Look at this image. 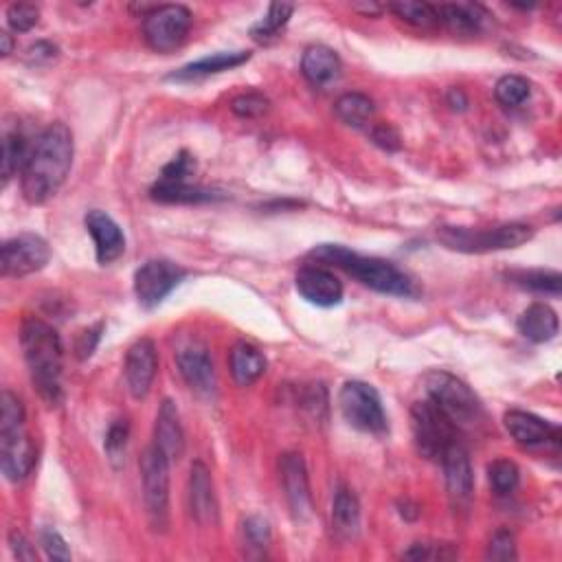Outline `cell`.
Wrapping results in <instances>:
<instances>
[{"instance_id": "6da1fadb", "label": "cell", "mask_w": 562, "mask_h": 562, "mask_svg": "<svg viewBox=\"0 0 562 562\" xmlns=\"http://www.w3.org/2000/svg\"><path fill=\"white\" fill-rule=\"evenodd\" d=\"M75 154L73 132L64 123H51L31 145L29 161L22 170V196L31 205H42L58 194L71 172Z\"/></svg>"}, {"instance_id": "7a4b0ae2", "label": "cell", "mask_w": 562, "mask_h": 562, "mask_svg": "<svg viewBox=\"0 0 562 562\" xmlns=\"http://www.w3.org/2000/svg\"><path fill=\"white\" fill-rule=\"evenodd\" d=\"M22 354L31 374V382L40 398L49 407H58L62 402V361L64 347L58 330L38 317H27L20 330Z\"/></svg>"}, {"instance_id": "3957f363", "label": "cell", "mask_w": 562, "mask_h": 562, "mask_svg": "<svg viewBox=\"0 0 562 562\" xmlns=\"http://www.w3.org/2000/svg\"><path fill=\"white\" fill-rule=\"evenodd\" d=\"M310 257L317 262H325L341 268V271L361 281L363 286L380 292V295H391V297L418 295V288H415L413 279L404 271H400L396 264L380 260V257L358 255L350 249H345L341 244H321L317 249L310 251Z\"/></svg>"}, {"instance_id": "277c9868", "label": "cell", "mask_w": 562, "mask_h": 562, "mask_svg": "<svg viewBox=\"0 0 562 562\" xmlns=\"http://www.w3.org/2000/svg\"><path fill=\"white\" fill-rule=\"evenodd\" d=\"M534 238V229L523 222H508L499 227L488 229H470V227H440L437 229V240L444 244L448 251L481 255V253H497L519 249Z\"/></svg>"}, {"instance_id": "5b68a950", "label": "cell", "mask_w": 562, "mask_h": 562, "mask_svg": "<svg viewBox=\"0 0 562 562\" xmlns=\"http://www.w3.org/2000/svg\"><path fill=\"white\" fill-rule=\"evenodd\" d=\"M426 393L457 429H470L483 420V404L464 380L448 372H431L424 378Z\"/></svg>"}, {"instance_id": "8992f818", "label": "cell", "mask_w": 562, "mask_h": 562, "mask_svg": "<svg viewBox=\"0 0 562 562\" xmlns=\"http://www.w3.org/2000/svg\"><path fill=\"white\" fill-rule=\"evenodd\" d=\"M170 464L156 446L145 448L139 462L145 512L154 532H165L170 525Z\"/></svg>"}, {"instance_id": "52a82bcc", "label": "cell", "mask_w": 562, "mask_h": 562, "mask_svg": "<svg viewBox=\"0 0 562 562\" xmlns=\"http://www.w3.org/2000/svg\"><path fill=\"white\" fill-rule=\"evenodd\" d=\"M411 429L415 446L426 459L442 462L444 453L457 442V426L429 398L411 407Z\"/></svg>"}, {"instance_id": "ba28073f", "label": "cell", "mask_w": 562, "mask_h": 562, "mask_svg": "<svg viewBox=\"0 0 562 562\" xmlns=\"http://www.w3.org/2000/svg\"><path fill=\"white\" fill-rule=\"evenodd\" d=\"M339 407L345 422L361 433H387V413L382 409L378 391L361 380L345 382L339 393Z\"/></svg>"}, {"instance_id": "9c48e42d", "label": "cell", "mask_w": 562, "mask_h": 562, "mask_svg": "<svg viewBox=\"0 0 562 562\" xmlns=\"http://www.w3.org/2000/svg\"><path fill=\"white\" fill-rule=\"evenodd\" d=\"M191 11L183 5H156L143 16V38L156 53H172L187 40Z\"/></svg>"}, {"instance_id": "30bf717a", "label": "cell", "mask_w": 562, "mask_h": 562, "mask_svg": "<svg viewBox=\"0 0 562 562\" xmlns=\"http://www.w3.org/2000/svg\"><path fill=\"white\" fill-rule=\"evenodd\" d=\"M187 271L170 260H150L134 273V295L143 308H156L185 279Z\"/></svg>"}, {"instance_id": "8fae6325", "label": "cell", "mask_w": 562, "mask_h": 562, "mask_svg": "<svg viewBox=\"0 0 562 562\" xmlns=\"http://www.w3.org/2000/svg\"><path fill=\"white\" fill-rule=\"evenodd\" d=\"M51 260V249L44 238L36 233H20L3 244V275L27 277L42 271Z\"/></svg>"}, {"instance_id": "7c38bea8", "label": "cell", "mask_w": 562, "mask_h": 562, "mask_svg": "<svg viewBox=\"0 0 562 562\" xmlns=\"http://www.w3.org/2000/svg\"><path fill=\"white\" fill-rule=\"evenodd\" d=\"M176 365L178 372L185 378L191 391L198 396H213L218 387L216 367L209 356V350L198 341H189L176 350Z\"/></svg>"}, {"instance_id": "4fadbf2b", "label": "cell", "mask_w": 562, "mask_h": 562, "mask_svg": "<svg viewBox=\"0 0 562 562\" xmlns=\"http://www.w3.org/2000/svg\"><path fill=\"white\" fill-rule=\"evenodd\" d=\"M279 477L284 486L290 512L297 521H306L312 514V494L308 468L299 453H284L279 459Z\"/></svg>"}, {"instance_id": "5bb4252c", "label": "cell", "mask_w": 562, "mask_h": 562, "mask_svg": "<svg viewBox=\"0 0 562 562\" xmlns=\"http://www.w3.org/2000/svg\"><path fill=\"white\" fill-rule=\"evenodd\" d=\"M0 466L9 481H22L36 466V446L25 433V426L0 429Z\"/></svg>"}, {"instance_id": "9a60e30c", "label": "cell", "mask_w": 562, "mask_h": 562, "mask_svg": "<svg viewBox=\"0 0 562 562\" xmlns=\"http://www.w3.org/2000/svg\"><path fill=\"white\" fill-rule=\"evenodd\" d=\"M448 499L455 512H466L472 503V490H475V477H472V466L468 451L462 442H455L442 457Z\"/></svg>"}, {"instance_id": "2e32d148", "label": "cell", "mask_w": 562, "mask_h": 562, "mask_svg": "<svg viewBox=\"0 0 562 562\" xmlns=\"http://www.w3.org/2000/svg\"><path fill=\"white\" fill-rule=\"evenodd\" d=\"M505 429L512 435V440L523 448H558L560 446V429L556 424L538 418L527 411H508L505 413Z\"/></svg>"}, {"instance_id": "e0dca14e", "label": "cell", "mask_w": 562, "mask_h": 562, "mask_svg": "<svg viewBox=\"0 0 562 562\" xmlns=\"http://www.w3.org/2000/svg\"><path fill=\"white\" fill-rule=\"evenodd\" d=\"M156 369H159V354H156L154 341L139 339L128 350L126 365H123L126 385L134 400H143L148 396L152 389V382L156 378Z\"/></svg>"}, {"instance_id": "ac0fdd59", "label": "cell", "mask_w": 562, "mask_h": 562, "mask_svg": "<svg viewBox=\"0 0 562 562\" xmlns=\"http://www.w3.org/2000/svg\"><path fill=\"white\" fill-rule=\"evenodd\" d=\"M295 284L299 295L312 306L334 308L343 301V284L323 266H303L297 273Z\"/></svg>"}, {"instance_id": "d6986e66", "label": "cell", "mask_w": 562, "mask_h": 562, "mask_svg": "<svg viewBox=\"0 0 562 562\" xmlns=\"http://www.w3.org/2000/svg\"><path fill=\"white\" fill-rule=\"evenodd\" d=\"M189 510L196 523L202 527H216L220 521V508L213 490L209 468L202 462H194L189 470Z\"/></svg>"}, {"instance_id": "ffe728a7", "label": "cell", "mask_w": 562, "mask_h": 562, "mask_svg": "<svg viewBox=\"0 0 562 562\" xmlns=\"http://www.w3.org/2000/svg\"><path fill=\"white\" fill-rule=\"evenodd\" d=\"M86 229L91 233L97 251L99 264H112L126 253V235H123L119 224L112 220L106 211L93 209L86 213Z\"/></svg>"}, {"instance_id": "44dd1931", "label": "cell", "mask_w": 562, "mask_h": 562, "mask_svg": "<svg viewBox=\"0 0 562 562\" xmlns=\"http://www.w3.org/2000/svg\"><path fill=\"white\" fill-rule=\"evenodd\" d=\"M154 446L163 451V455L176 462L185 453V431L181 424V413L172 400H163L159 415L154 424Z\"/></svg>"}, {"instance_id": "7402d4cb", "label": "cell", "mask_w": 562, "mask_h": 562, "mask_svg": "<svg viewBox=\"0 0 562 562\" xmlns=\"http://www.w3.org/2000/svg\"><path fill=\"white\" fill-rule=\"evenodd\" d=\"M251 60V53L249 51H220V53H213L207 55V58L191 62L183 69H178L176 73H172L167 80H174V82H198V80H205L209 75H218L224 71H231V69H238L244 62Z\"/></svg>"}, {"instance_id": "603a6c76", "label": "cell", "mask_w": 562, "mask_h": 562, "mask_svg": "<svg viewBox=\"0 0 562 562\" xmlns=\"http://www.w3.org/2000/svg\"><path fill=\"white\" fill-rule=\"evenodd\" d=\"M301 73L312 86H328L339 80L341 75V58L330 47L312 44L303 51Z\"/></svg>"}, {"instance_id": "cb8c5ba5", "label": "cell", "mask_w": 562, "mask_h": 562, "mask_svg": "<svg viewBox=\"0 0 562 562\" xmlns=\"http://www.w3.org/2000/svg\"><path fill=\"white\" fill-rule=\"evenodd\" d=\"M437 18H440V25L455 33V36H475V33L483 29L490 16L481 5L453 3L437 7Z\"/></svg>"}, {"instance_id": "d4e9b609", "label": "cell", "mask_w": 562, "mask_h": 562, "mask_svg": "<svg viewBox=\"0 0 562 562\" xmlns=\"http://www.w3.org/2000/svg\"><path fill=\"white\" fill-rule=\"evenodd\" d=\"M521 336L532 343H549L552 339H556L558 334V314L547 306V303H532L521 317L519 323H516Z\"/></svg>"}, {"instance_id": "484cf974", "label": "cell", "mask_w": 562, "mask_h": 562, "mask_svg": "<svg viewBox=\"0 0 562 562\" xmlns=\"http://www.w3.org/2000/svg\"><path fill=\"white\" fill-rule=\"evenodd\" d=\"M231 376L240 387H251L253 382L260 380L266 372V358L264 354L253 347L251 343H238L231 350L229 356Z\"/></svg>"}, {"instance_id": "4316f807", "label": "cell", "mask_w": 562, "mask_h": 562, "mask_svg": "<svg viewBox=\"0 0 562 562\" xmlns=\"http://www.w3.org/2000/svg\"><path fill=\"white\" fill-rule=\"evenodd\" d=\"M150 196L156 202H167V205H198V202H209L222 198L209 187H200L194 183H163L159 181L152 189Z\"/></svg>"}, {"instance_id": "83f0119b", "label": "cell", "mask_w": 562, "mask_h": 562, "mask_svg": "<svg viewBox=\"0 0 562 562\" xmlns=\"http://www.w3.org/2000/svg\"><path fill=\"white\" fill-rule=\"evenodd\" d=\"M332 527L341 538H354L361 527V503L350 488H339L332 503Z\"/></svg>"}, {"instance_id": "f1b7e54d", "label": "cell", "mask_w": 562, "mask_h": 562, "mask_svg": "<svg viewBox=\"0 0 562 562\" xmlns=\"http://www.w3.org/2000/svg\"><path fill=\"white\" fill-rule=\"evenodd\" d=\"M374 110V101L363 93H345L334 104L336 117L352 128H365L372 121Z\"/></svg>"}, {"instance_id": "f546056e", "label": "cell", "mask_w": 562, "mask_h": 562, "mask_svg": "<svg viewBox=\"0 0 562 562\" xmlns=\"http://www.w3.org/2000/svg\"><path fill=\"white\" fill-rule=\"evenodd\" d=\"M31 145L22 132H5L3 137V185H9L11 178L22 174L29 161Z\"/></svg>"}, {"instance_id": "4dcf8cb0", "label": "cell", "mask_w": 562, "mask_h": 562, "mask_svg": "<svg viewBox=\"0 0 562 562\" xmlns=\"http://www.w3.org/2000/svg\"><path fill=\"white\" fill-rule=\"evenodd\" d=\"M510 279H512V284H516V286L538 292V295H549V297H558L560 288H562L560 273L543 271V268H538V271L510 273Z\"/></svg>"}, {"instance_id": "1f68e13d", "label": "cell", "mask_w": 562, "mask_h": 562, "mask_svg": "<svg viewBox=\"0 0 562 562\" xmlns=\"http://www.w3.org/2000/svg\"><path fill=\"white\" fill-rule=\"evenodd\" d=\"M292 11H295V7H292V5L273 3L271 7H268V14L251 29V38L255 42H262V44L275 40L279 33L284 31V27L288 25Z\"/></svg>"}, {"instance_id": "d6a6232c", "label": "cell", "mask_w": 562, "mask_h": 562, "mask_svg": "<svg viewBox=\"0 0 562 562\" xmlns=\"http://www.w3.org/2000/svg\"><path fill=\"white\" fill-rule=\"evenodd\" d=\"M387 9L411 27L431 29L435 25H440V18H437V7L429 5V3H391V5H387Z\"/></svg>"}, {"instance_id": "836d02e7", "label": "cell", "mask_w": 562, "mask_h": 562, "mask_svg": "<svg viewBox=\"0 0 562 562\" xmlns=\"http://www.w3.org/2000/svg\"><path fill=\"white\" fill-rule=\"evenodd\" d=\"M532 95V86L521 75H505L494 86V97L505 108H521Z\"/></svg>"}, {"instance_id": "e575fe53", "label": "cell", "mask_w": 562, "mask_h": 562, "mask_svg": "<svg viewBox=\"0 0 562 562\" xmlns=\"http://www.w3.org/2000/svg\"><path fill=\"white\" fill-rule=\"evenodd\" d=\"M488 479L492 490L501 494V497H508L521 483V470L510 459H497L488 466Z\"/></svg>"}, {"instance_id": "d590c367", "label": "cell", "mask_w": 562, "mask_h": 562, "mask_svg": "<svg viewBox=\"0 0 562 562\" xmlns=\"http://www.w3.org/2000/svg\"><path fill=\"white\" fill-rule=\"evenodd\" d=\"M196 174V159L187 150L178 152L174 159L163 167L159 181L163 183H189Z\"/></svg>"}, {"instance_id": "8d00e7d4", "label": "cell", "mask_w": 562, "mask_h": 562, "mask_svg": "<svg viewBox=\"0 0 562 562\" xmlns=\"http://www.w3.org/2000/svg\"><path fill=\"white\" fill-rule=\"evenodd\" d=\"M40 11L36 5L29 3H14L7 9V25L11 31L16 33H27L38 25Z\"/></svg>"}, {"instance_id": "74e56055", "label": "cell", "mask_w": 562, "mask_h": 562, "mask_svg": "<svg viewBox=\"0 0 562 562\" xmlns=\"http://www.w3.org/2000/svg\"><path fill=\"white\" fill-rule=\"evenodd\" d=\"M268 108H271V101H268L262 93H242L231 101V110L242 119L262 117L266 115Z\"/></svg>"}, {"instance_id": "f35d334b", "label": "cell", "mask_w": 562, "mask_h": 562, "mask_svg": "<svg viewBox=\"0 0 562 562\" xmlns=\"http://www.w3.org/2000/svg\"><path fill=\"white\" fill-rule=\"evenodd\" d=\"M16 426H25V407L16 393L5 389L0 396V429H16Z\"/></svg>"}, {"instance_id": "ab89813d", "label": "cell", "mask_w": 562, "mask_h": 562, "mask_svg": "<svg viewBox=\"0 0 562 562\" xmlns=\"http://www.w3.org/2000/svg\"><path fill=\"white\" fill-rule=\"evenodd\" d=\"M242 532H244V541L249 543L253 549H260V552H264V549L271 545V538H273L271 523H268L264 516H249V519L244 521Z\"/></svg>"}, {"instance_id": "60d3db41", "label": "cell", "mask_w": 562, "mask_h": 562, "mask_svg": "<svg viewBox=\"0 0 562 562\" xmlns=\"http://www.w3.org/2000/svg\"><path fill=\"white\" fill-rule=\"evenodd\" d=\"M128 437H130V426L128 420H115L108 426V433H106V453L112 459V462L119 464V459L126 453V446H128Z\"/></svg>"}, {"instance_id": "b9f144b4", "label": "cell", "mask_w": 562, "mask_h": 562, "mask_svg": "<svg viewBox=\"0 0 562 562\" xmlns=\"http://www.w3.org/2000/svg\"><path fill=\"white\" fill-rule=\"evenodd\" d=\"M40 541L44 552H47L51 560H71V549L66 545L64 536L55 530V527H42Z\"/></svg>"}, {"instance_id": "7bdbcfd3", "label": "cell", "mask_w": 562, "mask_h": 562, "mask_svg": "<svg viewBox=\"0 0 562 562\" xmlns=\"http://www.w3.org/2000/svg\"><path fill=\"white\" fill-rule=\"evenodd\" d=\"M369 137L382 148L385 152H398L402 148V139H400V132L391 126V123H374L372 132H369Z\"/></svg>"}, {"instance_id": "ee69618b", "label": "cell", "mask_w": 562, "mask_h": 562, "mask_svg": "<svg viewBox=\"0 0 562 562\" xmlns=\"http://www.w3.org/2000/svg\"><path fill=\"white\" fill-rule=\"evenodd\" d=\"M490 560H516V545H514V536L510 532H497L492 536V541L488 545V554Z\"/></svg>"}, {"instance_id": "f6af8a7d", "label": "cell", "mask_w": 562, "mask_h": 562, "mask_svg": "<svg viewBox=\"0 0 562 562\" xmlns=\"http://www.w3.org/2000/svg\"><path fill=\"white\" fill-rule=\"evenodd\" d=\"M101 332H104V323H97V325H93V328H88L77 336L75 356L80 358V361H86V358H91L95 354L97 345L101 341Z\"/></svg>"}, {"instance_id": "bcb514c9", "label": "cell", "mask_w": 562, "mask_h": 562, "mask_svg": "<svg viewBox=\"0 0 562 562\" xmlns=\"http://www.w3.org/2000/svg\"><path fill=\"white\" fill-rule=\"evenodd\" d=\"M446 545H429V543H415L407 554H404V558H411V560H448V558H455L457 552L455 549H451V552H442Z\"/></svg>"}, {"instance_id": "7dc6e473", "label": "cell", "mask_w": 562, "mask_h": 562, "mask_svg": "<svg viewBox=\"0 0 562 562\" xmlns=\"http://www.w3.org/2000/svg\"><path fill=\"white\" fill-rule=\"evenodd\" d=\"M9 547H11V552H14V556L18 560H38V554H36V549H33V545L27 541V536L22 534V532H11L9 534Z\"/></svg>"}, {"instance_id": "c3c4849f", "label": "cell", "mask_w": 562, "mask_h": 562, "mask_svg": "<svg viewBox=\"0 0 562 562\" xmlns=\"http://www.w3.org/2000/svg\"><path fill=\"white\" fill-rule=\"evenodd\" d=\"M55 55H58V47H55V44H51V42H38L29 49V58L36 60V62L53 60Z\"/></svg>"}, {"instance_id": "681fc988", "label": "cell", "mask_w": 562, "mask_h": 562, "mask_svg": "<svg viewBox=\"0 0 562 562\" xmlns=\"http://www.w3.org/2000/svg\"><path fill=\"white\" fill-rule=\"evenodd\" d=\"M446 101L453 110H466L468 108V97H466L462 88H451V91H448V95H446Z\"/></svg>"}, {"instance_id": "f907efd6", "label": "cell", "mask_w": 562, "mask_h": 562, "mask_svg": "<svg viewBox=\"0 0 562 562\" xmlns=\"http://www.w3.org/2000/svg\"><path fill=\"white\" fill-rule=\"evenodd\" d=\"M0 44H3V51H0L3 53V58H9V55L14 53V38H11L7 31H3L0 33Z\"/></svg>"}, {"instance_id": "816d5d0a", "label": "cell", "mask_w": 562, "mask_h": 562, "mask_svg": "<svg viewBox=\"0 0 562 562\" xmlns=\"http://www.w3.org/2000/svg\"><path fill=\"white\" fill-rule=\"evenodd\" d=\"M354 9L356 11H363L365 16H378L380 11H382V7H378V5H354Z\"/></svg>"}]
</instances>
